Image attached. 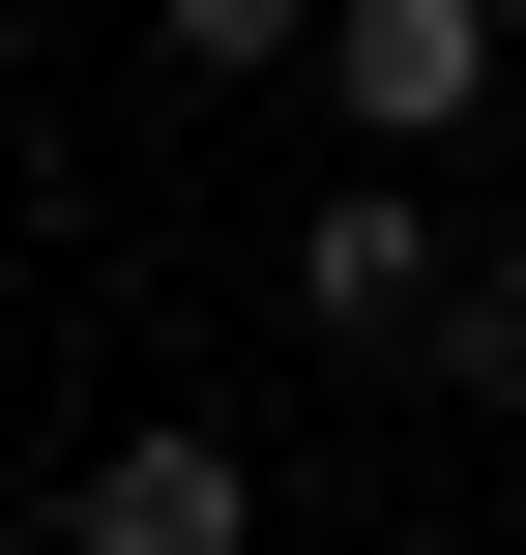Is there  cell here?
Returning <instances> with one entry per match:
<instances>
[{"label":"cell","mask_w":526,"mask_h":555,"mask_svg":"<svg viewBox=\"0 0 526 555\" xmlns=\"http://www.w3.org/2000/svg\"><path fill=\"white\" fill-rule=\"evenodd\" d=\"M498 498H526V410H498Z\"/></svg>","instance_id":"obj_5"},{"label":"cell","mask_w":526,"mask_h":555,"mask_svg":"<svg viewBox=\"0 0 526 555\" xmlns=\"http://www.w3.org/2000/svg\"><path fill=\"white\" fill-rule=\"evenodd\" d=\"M59 555H264V439L234 410H117L88 498H59Z\"/></svg>","instance_id":"obj_1"},{"label":"cell","mask_w":526,"mask_h":555,"mask_svg":"<svg viewBox=\"0 0 526 555\" xmlns=\"http://www.w3.org/2000/svg\"><path fill=\"white\" fill-rule=\"evenodd\" d=\"M293 293H322L351 351H439V293H469V263H439V205H410V176H322V205H293Z\"/></svg>","instance_id":"obj_3"},{"label":"cell","mask_w":526,"mask_h":555,"mask_svg":"<svg viewBox=\"0 0 526 555\" xmlns=\"http://www.w3.org/2000/svg\"><path fill=\"white\" fill-rule=\"evenodd\" d=\"M322 29H351V0H146V59H176V88H264V59H322Z\"/></svg>","instance_id":"obj_4"},{"label":"cell","mask_w":526,"mask_h":555,"mask_svg":"<svg viewBox=\"0 0 526 555\" xmlns=\"http://www.w3.org/2000/svg\"><path fill=\"white\" fill-rule=\"evenodd\" d=\"M498 59H526V0H351L322 29V88H351V146L410 176V146H469L498 117Z\"/></svg>","instance_id":"obj_2"}]
</instances>
